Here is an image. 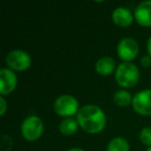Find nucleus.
I'll return each instance as SVG.
<instances>
[{
  "mask_svg": "<svg viewBox=\"0 0 151 151\" xmlns=\"http://www.w3.org/2000/svg\"><path fill=\"white\" fill-rule=\"evenodd\" d=\"M67 151H85V150H83V149H81V148H70Z\"/></svg>",
  "mask_w": 151,
  "mask_h": 151,
  "instance_id": "19",
  "label": "nucleus"
},
{
  "mask_svg": "<svg viewBox=\"0 0 151 151\" xmlns=\"http://www.w3.org/2000/svg\"><path fill=\"white\" fill-rule=\"evenodd\" d=\"M134 16L128 9L123 6H119L115 9L112 13V20L119 27H128L132 25L134 21Z\"/></svg>",
  "mask_w": 151,
  "mask_h": 151,
  "instance_id": "10",
  "label": "nucleus"
},
{
  "mask_svg": "<svg viewBox=\"0 0 151 151\" xmlns=\"http://www.w3.org/2000/svg\"><path fill=\"white\" fill-rule=\"evenodd\" d=\"M134 17L141 26L151 27V0L139 3L134 9Z\"/></svg>",
  "mask_w": 151,
  "mask_h": 151,
  "instance_id": "9",
  "label": "nucleus"
},
{
  "mask_svg": "<svg viewBox=\"0 0 151 151\" xmlns=\"http://www.w3.org/2000/svg\"><path fill=\"white\" fill-rule=\"evenodd\" d=\"M0 104H1V108H0V114L3 116L5 114V111H6L7 107H6V101H5V99H3L2 96L0 97Z\"/></svg>",
  "mask_w": 151,
  "mask_h": 151,
  "instance_id": "17",
  "label": "nucleus"
},
{
  "mask_svg": "<svg viewBox=\"0 0 151 151\" xmlns=\"http://www.w3.org/2000/svg\"><path fill=\"white\" fill-rule=\"evenodd\" d=\"M140 140L146 146L151 147V127H143L140 132Z\"/></svg>",
  "mask_w": 151,
  "mask_h": 151,
  "instance_id": "15",
  "label": "nucleus"
},
{
  "mask_svg": "<svg viewBox=\"0 0 151 151\" xmlns=\"http://www.w3.org/2000/svg\"><path fill=\"white\" fill-rule=\"evenodd\" d=\"M140 63L143 67H149L151 65V57L150 56H143L140 60Z\"/></svg>",
  "mask_w": 151,
  "mask_h": 151,
  "instance_id": "16",
  "label": "nucleus"
},
{
  "mask_svg": "<svg viewBox=\"0 0 151 151\" xmlns=\"http://www.w3.org/2000/svg\"><path fill=\"white\" fill-rule=\"evenodd\" d=\"M132 108L143 116L151 115V89H144L136 93L132 99Z\"/></svg>",
  "mask_w": 151,
  "mask_h": 151,
  "instance_id": "7",
  "label": "nucleus"
},
{
  "mask_svg": "<svg viewBox=\"0 0 151 151\" xmlns=\"http://www.w3.org/2000/svg\"><path fill=\"white\" fill-rule=\"evenodd\" d=\"M78 120L75 118H64L59 124V130L62 134L64 136H71V134H76L79 128Z\"/></svg>",
  "mask_w": 151,
  "mask_h": 151,
  "instance_id": "12",
  "label": "nucleus"
},
{
  "mask_svg": "<svg viewBox=\"0 0 151 151\" xmlns=\"http://www.w3.org/2000/svg\"><path fill=\"white\" fill-rule=\"evenodd\" d=\"M147 51L149 53V56L151 57V36L149 37L148 42H147Z\"/></svg>",
  "mask_w": 151,
  "mask_h": 151,
  "instance_id": "18",
  "label": "nucleus"
},
{
  "mask_svg": "<svg viewBox=\"0 0 151 151\" xmlns=\"http://www.w3.org/2000/svg\"><path fill=\"white\" fill-rule=\"evenodd\" d=\"M116 82L124 88H132L136 86L140 79V71L136 64L132 62H122L116 68Z\"/></svg>",
  "mask_w": 151,
  "mask_h": 151,
  "instance_id": "2",
  "label": "nucleus"
},
{
  "mask_svg": "<svg viewBox=\"0 0 151 151\" xmlns=\"http://www.w3.org/2000/svg\"><path fill=\"white\" fill-rule=\"evenodd\" d=\"M117 54L124 62H130L139 54V45L134 38L124 37L117 46Z\"/></svg>",
  "mask_w": 151,
  "mask_h": 151,
  "instance_id": "6",
  "label": "nucleus"
},
{
  "mask_svg": "<svg viewBox=\"0 0 151 151\" xmlns=\"http://www.w3.org/2000/svg\"><path fill=\"white\" fill-rule=\"evenodd\" d=\"M17 76L12 69L2 68L0 70V93L2 95L13 92L17 86Z\"/></svg>",
  "mask_w": 151,
  "mask_h": 151,
  "instance_id": "8",
  "label": "nucleus"
},
{
  "mask_svg": "<svg viewBox=\"0 0 151 151\" xmlns=\"http://www.w3.org/2000/svg\"><path fill=\"white\" fill-rule=\"evenodd\" d=\"M107 151H129V145L124 138L116 137L108 144Z\"/></svg>",
  "mask_w": 151,
  "mask_h": 151,
  "instance_id": "13",
  "label": "nucleus"
},
{
  "mask_svg": "<svg viewBox=\"0 0 151 151\" xmlns=\"http://www.w3.org/2000/svg\"><path fill=\"white\" fill-rule=\"evenodd\" d=\"M116 62L112 57L105 56L99 58L95 63V70L101 76H109L115 70Z\"/></svg>",
  "mask_w": 151,
  "mask_h": 151,
  "instance_id": "11",
  "label": "nucleus"
},
{
  "mask_svg": "<svg viewBox=\"0 0 151 151\" xmlns=\"http://www.w3.org/2000/svg\"><path fill=\"white\" fill-rule=\"evenodd\" d=\"M146 151H151V147H149V148L148 149H147V150Z\"/></svg>",
  "mask_w": 151,
  "mask_h": 151,
  "instance_id": "20",
  "label": "nucleus"
},
{
  "mask_svg": "<svg viewBox=\"0 0 151 151\" xmlns=\"http://www.w3.org/2000/svg\"><path fill=\"white\" fill-rule=\"evenodd\" d=\"M132 99L134 97L132 96V94L126 90L116 91L113 96L114 103L119 107H127L130 103H132Z\"/></svg>",
  "mask_w": 151,
  "mask_h": 151,
  "instance_id": "14",
  "label": "nucleus"
},
{
  "mask_svg": "<svg viewBox=\"0 0 151 151\" xmlns=\"http://www.w3.org/2000/svg\"><path fill=\"white\" fill-rule=\"evenodd\" d=\"M77 120L83 130L89 134L101 132L107 124L105 112L95 105H86L81 108L77 114Z\"/></svg>",
  "mask_w": 151,
  "mask_h": 151,
  "instance_id": "1",
  "label": "nucleus"
},
{
  "mask_svg": "<svg viewBox=\"0 0 151 151\" xmlns=\"http://www.w3.org/2000/svg\"><path fill=\"white\" fill-rule=\"evenodd\" d=\"M54 110L59 116L69 118L79 112V103L76 97L69 94L60 95L54 101Z\"/></svg>",
  "mask_w": 151,
  "mask_h": 151,
  "instance_id": "4",
  "label": "nucleus"
},
{
  "mask_svg": "<svg viewBox=\"0 0 151 151\" xmlns=\"http://www.w3.org/2000/svg\"><path fill=\"white\" fill-rule=\"evenodd\" d=\"M5 62L13 70L22 71L29 68L31 65V57L23 50H13L6 55Z\"/></svg>",
  "mask_w": 151,
  "mask_h": 151,
  "instance_id": "5",
  "label": "nucleus"
},
{
  "mask_svg": "<svg viewBox=\"0 0 151 151\" xmlns=\"http://www.w3.org/2000/svg\"><path fill=\"white\" fill-rule=\"evenodd\" d=\"M22 136L27 141H36L44 132V123L42 119L35 115H30L24 119L21 125Z\"/></svg>",
  "mask_w": 151,
  "mask_h": 151,
  "instance_id": "3",
  "label": "nucleus"
}]
</instances>
